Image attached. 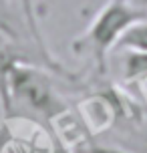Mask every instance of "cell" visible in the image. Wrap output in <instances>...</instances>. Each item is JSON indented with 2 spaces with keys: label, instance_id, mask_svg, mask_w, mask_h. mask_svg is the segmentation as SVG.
<instances>
[{
  "label": "cell",
  "instance_id": "1",
  "mask_svg": "<svg viewBox=\"0 0 147 153\" xmlns=\"http://www.w3.org/2000/svg\"><path fill=\"white\" fill-rule=\"evenodd\" d=\"M145 16L147 14L135 10L123 0H109L103 8H99L85 32L75 38L73 48L77 53H89L97 61L99 71L105 73L107 54L115 51L117 42L127 32V28Z\"/></svg>",
  "mask_w": 147,
  "mask_h": 153
},
{
  "label": "cell",
  "instance_id": "2",
  "mask_svg": "<svg viewBox=\"0 0 147 153\" xmlns=\"http://www.w3.org/2000/svg\"><path fill=\"white\" fill-rule=\"evenodd\" d=\"M14 105H20L22 113L32 115V119L47 117L48 121L67 111L48 76L22 59H18L8 73V111L4 117H10Z\"/></svg>",
  "mask_w": 147,
  "mask_h": 153
},
{
  "label": "cell",
  "instance_id": "3",
  "mask_svg": "<svg viewBox=\"0 0 147 153\" xmlns=\"http://www.w3.org/2000/svg\"><path fill=\"white\" fill-rule=\"evenodd\" d=\"M115 51H135V53H147V16L129 26L121 40L117 42Z\"/></svg>",
  "mask_w": 147,
  "mask_h": 153
},
{
  "label": "cell",
  "instance_id": "4",
  "mask_svg": "<svg viewBox=\"0 0 147 153\" xmlns=\"http://www.w3.org/2000/svg\"><path fill=\"white\" fill-rule=\"evenodd\" d=\"M127 56L123 61V73L129 83H145L147 81V53L125 51Z\"/></svg>",
  "mask_w": 147,
  "mask_h": 153
},
{
  "label": "cell",
  "instance_id": "5",
  "mask_svg": "<svg viewBox=\"0 0 147 153\" xmlns=\"http://www.w3.org/2000/svg\"><path fill=\"white\" fill-rule=\"evenodd\" d=\"M79 153H123V151H117V149H107V147H91V145H85L81 147Z\"/></svg>",
  "mask_w": 147,
  "mask_h": 153
},
{
  "label": "cell",
  "instance_id": "6",
  "mask_svg": "<svg viewBox=\"0 0 147 153\" xmlns=\"http://www.w3.org/2000/svg\"><path fill=\"white\" fill-rule=\"evenodd\" d=\"M123 2H127V4L133 6L135 10H139V12L147 14V0H123Z\"/></svg>",
  "mask_w": 147,
  "mask_h": 153
},
{
  "label": "cell",
  "instance_id": "7",
  "mask_svg": "<svg viewBox=\"0 0 147 153\" xmlns=\"http://www.w3.org/2000/svg\"><path fill=\"white\" fill-rule=\"evenodd\" d=\"M18 2H20V4H22V0H18ZM22 10H24V4H22ZM24 16H26V20H28V24H30L32 32H34V34H36V36H39V30H36V26H34V24L30 22V18H28V14H26V10H24Z\"/></svg>",
  "mask_w": 147,
  "mask_h": 153
}]
</instances>
